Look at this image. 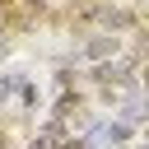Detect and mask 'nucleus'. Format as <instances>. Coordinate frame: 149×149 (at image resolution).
<instances>
[{
  "label": "nucleus",
  "instance_id": "f257e3e1",
  "mask_svg": "<svg viewBox=\"0 0 149 149\" xmlns=\"http://www.w3.org/2000/svg\"><path fill=\"white\" fill-rule=\"evenodd\" d=\"M84 51H88V56H107V51H116V37H93Z\"/></svg>",
  "mask_w": 149,
  "mask_h": 149
},
{
  "label": "nucleus",
  "instance_id": "f03ea898",
  "mask_svg": "<svg viewBox=\"0 0 149 149\" xmlns=\"http://www.w3.org/2000/svg\"><path fill=\"white\" fill-rule=\"evenodd\" d=\"M56 135H61V130H42V135H33L28 149H56Z\"/></svg>",
  "mask_w": 149,
  "mask_h": 149
}]
</instances>
